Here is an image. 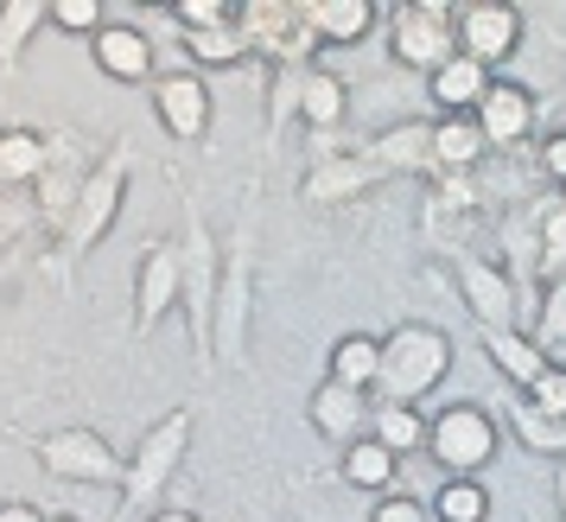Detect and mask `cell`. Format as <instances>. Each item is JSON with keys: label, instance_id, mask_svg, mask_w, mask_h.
<instances>
[{"label": "cell", "instance_id": "obj_34", "mask_svg": "<svg viewBox=\"0 0 566 522\" xmlns=\"http://www.w3.org/2000/svg\"><path fill=\"white\" fill-rule=\"evenodd\" d=\"M300 77L306 71H268V134H281L300 115Z\"/></svg>", "mask_w": 566, "mask_h": 522}, {"label": "cell", "instance_id": "obj_11", "mask_svg": "<svg viewBox=\"0 0 566 522\" xmlns=\"http://www.w3.org/2000/svg\"><path fill=\"white\" fill-rule=\"evenodd\" d=\"M90 166H96V154L83 147V134H52L45 173H39V185H32V210H39V230H52V236H57L64 210H71V198H77V185L90 179Z\"/></svg>", "mask_w": 566, "mask_h": 522}, {"label": "cell", "instance_id": "obj_16", "mask_svg": "<svg viewBox=\"0 0 566 522\" xmlns=\"http://www.w3.org/2000/svg\"><path fill=\"white\" fill-rule=\"evenodd\" d=\"M382 179H433V122H388L357 147Z\"/></svg>", "mask_w": 566, "mask_h": 522}, {"label": "cell", "instance_id": "obj_12", "mask_svg": "<svg viewBox=\"0 0 566 522\" xmlns=\"http://www.w3.org/2000/svg\"><path fill=\"white\" fill-rule=\"evenodd\" d=\"M154 115H159V128L172 134V140L205 147L217 96H210V83L198 77V71H166V77H154Z\"/></svg>", "mask_w": 566, "mask_h": 522}, {"label": "cell", "instance_id": "obj_20", "mask_svg": "<svg viewBox=\"0 0 566 522\" xmlns=\"http://www.w3.org/2000/svg\"><path fill=\"white\" fill-rule=\"evenodd\" d=\"M344 115H350V83L337 77L332 64H312L306 77H300V122H306L318 140H332L344 128Z\"/></svg>", "mask_w": 566, "mask_h": 522}, {"label": "cell", "instance_id": "obj_26", "mask_svg": "<svg viewBox=\"0 0 566 522\" xmlns=\"http://www.w3.org/2000/svg\"><path fill=\"white\" fill-rule=\"evenodd\" d=\"M395 471H401V459H395V452H382L369 434H363L357 446H344V452H337V478H344L350 491L388 497V491H395Z\"/></svg>", "mask_w": 566, "mask_h": 522}, {"label": "cell", "instance_id": "obj_17", "mask_svg": "<svg viewBox=\"0 0 566 522\" xmlns=\"http://www.w3.org/2000/svg\"><path fill=\"white\" fill-rule=\"evenodd\" d=\"M166 313H179V242H147L134 268V332H159Z\"/></svg>", "mask_w": 566, "mask_h": 522}, {"label": "cell", "instance_id": "obj_32", "mask_svg": "<svg viewBox=\"0 0 566 522\" xmlns=\"http://www.w3.org/2000/svg\"><path fill=\"white\" fill-rule=\"evenodd\" d=\"M103 20H108L103 0H45V27L71 32V39H83V45L103 32Z\"/></svg>", "mask_w": 566, "mask_h": 522}, {"label": "cell", "instance_id": "obj_23", "mask_svg": "<svg viewBox=\"0 0 566 522\" xmlns=\"http://www.w3.org/2000/svg\"><path fill=\"white\" fill-rule=\"evenodd\" d=\"M484 90H490V71L478 64V58H464V52H452L433 77H427L433 115H471V108L484 103Z\"/></svg>", "mask_w": 566, "mask_h": 522}, {"label": "cell", "instance_id": "obj_37", "mask_svg": "<svg viewBox=\"0 0 566 522\" xmlns=\"http://www.w3.org/2000/svg\"><path fill=\"white\" fill-rule=\"evenodd\" d=\"M32 223H39V210H32V191H0V249H7V242H20Z\"/></svg>", "mask_w": 566, "mask_h": 522}, {"label": "cell", "instance_id": "obj_7", "mask_svg": "<svg viewBox=\"0 0 566 522\" xmlns=\"http://www.w3.org/2000/svg\"><path fill=\"white\" fill-rule=\"evenodd\" d=\"M217 281H223V242L210 236L198 210H185V242H179V313L191 325V344L210 364V306H217Z\"/></svg>", "mask_w": 566, "mask_h": 522}, {"label": "cell", "instance_id": "obj_41", "mask_svg": "<svg viewBox=\"0 0 566 522\" xmlns=\"http://www.w3.org/2000/svg\"><path fill=\"white\" fill-rule=\"evenodd\" d=\"M147 522H198V516H191V510H179V503H166V510H154Z\"/></svg>", "mask_w": 566, "mask_h": 522}, {"label": "cell", "instance_id": "obj_40", "mask_svg": "<svg viewBox=\"0 0 566 522\" xmlns=\"http://www.w3.org/2000/svg\"><path fill=\"white\" fill-rule=\"evenodd\" d=\"M0 522H45V510L32 497H0Z\"/></svg>", "mask_w": 566, "mask_h": 522}, {"label": "cell", "instance_id": "obj_35", "mask_svg": "<svg viewBox=\"0 0 566 522\" xmlns=\"http://www.w3.org/2000/svg\"><path fill=\"white\" fill-rule=\"evenodd\" d=\"M522 401H528V408H541L547 420H566V364H547V369H541Z\"/></svg>", "mask_w": 566, "mask_h": 522}, {"label": "cell", "instance_id": "obj_8", "mask_svg": "<svg viewBox=\"0 0 566 522\" xmlns=\"http://www.w3.org/2000/svg\"><path fill=\"white\" fill-rule=\"evenodd\" d=\"M452 45L478 58L490 77H503V64H515V52L528 45V13L510 0H464L452 13Z\"/></svg>", "mask_w": 566, "mask_h": 522}, {"label": "cell", "instance_id": "obj_9", "mask_svg": "<svg viewBox=\"0 0 566 522\" xmlns=\"http://www.w3.org/2000/svg\"><path fill=\"white\" fill-rule=\"evenodd\" d=\"M32 459L52 471L57 484H103V491L122 484V452L96 427H52V434L32 440Z\"/></svg>", "mask_w": 566, "mask_h": 522}, {"label": "cell", "instance_id": "obj_10", "mask_svg": "<svg viewBox=\"0 0 566 522\" xmlns=\"http://www.w3.org/2000/svg\"><path fill=\"white\" fill-rule=\"evenodd\" d=\"M471 122H478V134H484L490 154H522V147L535 140V128H541V96H535V83H522V77H490L484 103L471 108Z\"/></svg>", "mask_w": 566, "mask_h": 522}, {"label": "cell", "instance_id": "obj_28", "mask_svg": "<svg viewBox=\"0 0 566 522\" xmlns=\"http://www.w3.org/2000/svg\"><path fill=\"white\" fill-rule=\"evenodd\" d=\"M179 45H185V58L198 64V77H205V71H242V64H255V58H249V39L235 32V20L230 27H210V32H179Z\"/></svg>", "mask_w": 566, "mask_h": 522}, {"label": "cell", "instance_id": "obj_31", "mask_svg": "<svg viewBox=\"0 0 566 522\" xmlns=\"http://www.w3.org/2000/svg\"><path fill=\"white\" fill-rule=\"evenodd\" d=\"M510 427H515V440L528 446V452L554 459V466L566 459V420H547L541 408H528L522 395H510Z\"/></svg>", "mask_w": 566, "mask_h": 522}, {"label": "cell", "instance_id": "obj_14", "mask_svg": "<svg viewBox=\"0 0 566 522\" xmlns=\"http://www.w3.org/2000/svg\"><path fill=\"white\" fill-rule=\"evenodd\" d=\"M459 300L471 306L478 332H515V281L490 255H452Z\"/></svg>", "mask_w": 566, "mask_h": 522}, {"label": "cell", "instance_id": "obj_38", "mask_svg": "<svg viewBox=\"0 0 566 522\" xmlns=\"http://www.w3.org/2000/svg\"><path fill=\"white\" fill-rule=\"evenodd\" d=\"M535 173L554 185V191H566V128H554V134L535 140Z\"/></svg>", "mask_w": 566, "mask_h": 522}, {"label": "cell", "instance_id": "obj_19", "mask_svg": "<svg viewBox=\"0 0 566 522\" xmlns=\"http://www.w3.org/2000/svg\"><path fill=\"white\" fill-rule=\"evenodd\" d=\"M306 420L312 434L325 446H357L363 434H369V395L363 389H344V383H318V389L306 395Z\"/></svg>", "mask_w": 566, "mask_h": 522}, {"label": "cell", "instance_id": "obj_43", "mask_svg": "<svg viewBox=\"0 0 566 522\" xmlns=\"http://www.w3.org/2000/svg\"><path fill=\"white\" fill-rule=\"evenodd\" d=\"M45 522H83V516H45Z\"/></svg>", "mask_w": 566, "mask_h": 522}, {"label": "cell", "instance_id": "obj_2", "mask_svg": "<svg viewBox=\"0 0 566 522\" xmlns=\"http://www.w3.org/2000/svg\"><path fill=\"white\" fill-rule=\"evenodd\" d=\"M376 344H382V364H376V389L369 395H382L388 408H420L452 376V357H459L452 332H439L427 319H408V325L382 332Z\"/></svg>", "mask_w": 566, "mask_h": 522}, {"label": "cell", "instance_id": "obj_13", "mask_svg": "<svg viewBox=\"0 0 566 522\" xmlns=\"http://www.w3.org/2000/svg\"><path fill=\"white\" fill-rule=\"evenodd\" d=\"M376 185H382V173H376L357 147H337V154H325V159H312L306 166L300 198H306L312 210H344V205H363Z\"/></svg>", "mask_w": 566, "mask_h": 522}, {"label": "cell", "instance_id": "obj_29", "mask_svg": "<svg viewBox=\"0 0 566 522\" xmlns=\"http://www.w3.org/2000/svg\"><path fill=\"white\" fill-rule=\"evenodd\" d=\"M39 27H45V0H0V77L20 71V58L39 39Z\"/></svg>", "mask_w": 566, "mask_h": 522}, {"label": "cell", "instance_id": "obj_18", "mask_svg": "<svg viewBox=\"0 0 566 522\" xmlns=\"http://www.w3.org/2000/svg\"><path fill=\"white\" fill-rule=\"evenodd\" d=\"M300 20L318 39V52H350L369 45L382 27V0H300Z\"/></svg>", "mask_w": 566, "mask_h": 522}, {"label": "cell", "instance_id": "obj_42", "mask_svg": "<svg viewBox=\"0 0 566 522\" xmlns=\"http://www.w3.org/2000/svg\"><path fill=\"white\" fill-rule=\"evenodd\" d=\"M554 503H560V522H566V459L554 466Z\"/></svg>", "mask_w": 566, "mask_h": 522}, {"label": "cell", "instance_id": "obj_30", "mask_svg": "<svg viewBox=\"0 0 566 522\" xmlns=\"http://www.w3.org/2000/svg\"><path fill=\"white\" fill-rule=\"evenodd\" d=\"M427 516L433 522H490V491L484 478H446L427 503Z\"/></svg>", "mask_w": 566, "mask_h": 522}, {"label": "cell", "instance_id": "obj_6", "mask_svg": "<svg viewBox=\"0 0 566 522\" xmlns=\"http://www.w3.org/2000/svg\"><path fill=\"white\" fill-rule=\"evenodd\" d=\"M427 459L446 478H484L496 459V415L484 401H446L427 415Z\"/></svg>", "mask_w": 566, "mask_h": 522}, {"label": "cell", "instance_id": "obj_4", "mask_svg": "<svg viewBox=\"0 0 566 522\" xmlns=\"http://www.w3.org/2000/svg\"><path fill=\"white\" fill-rule=\"evenodd\" d=\"M185 452H191V408H172V415H159L154 427L128 446L115 503H154V497H166L172 478H179V466H185Z\"/></svg>", "mask_w": 566, "mask_h": 522}, {"label": "cell", "instance_id": "obj_21", "mask_svg": "<svg viewBox=\"0 0 566 522\" xmlns=\"http://www.w3.org/2000/svg\"><path fill=\"white\" fill-rule=\"evenodd\" d=\"M45 154H52V134L45 128L7 122L0 128V191H32L39 173H45Z\"/></svg>", "mask_w": 566, "mask_h": 522}, {"label": "cell", "instance_id": "obj_24", "mask_svg": "<svg viewBox=\"0 0 566 522\" xmlns=\"http://www.w3.org/2000/svg\"><path fill=\"white\" fill-rule=\"evenodd\" d=\"M376 364H382V344H376V332H344V338H332V351H325V383H344V389H376Z\"/></svg>", "mask_w": 566, "mask_h": 522}, {"label": "cell", "instance_id": "obj_5", "mask_svg": "<svg viewBox=\"0 0 566 522\" xmlns=\"http://www.w3.org/2000/svg\"><path fill=\"white\" fill-rule=\"evenodd\" d=\"M452 0H395L382 7V45L388 58L401 64V71H420V77H433L446 58L459 52L452 45Z\"/></svg>", "mask_w": 566, "mask_h": 522}, {"label": "cell", "instance_id": "obj_3", "mask_svg": "<svg viewBox=\"0 0 566 522\" xmlns=\"http://www.w3.org/2000/svg\"><path fill=\"white\" fill-rule=\"evenodd\" d=\"M249 306H255V249H249V223H242L223 249V281H217V306H210V364H249Z\"/></svg>", "mask_w": 566, "mask_h": 522}, {"label": "cell", "instance_id": "obj_27", "mask_svg": "<svg viewBox=\"0 0 566 522\" xmlns=\"http://www.w3.org/2000/svg\"><path fill=\"white\" fill-rule=\"evenodd\" d=\"M369 440L408 459V452H427V408H388V401H369Z\"/></svg>", "mask_w": 566, "mask_h": 522}, {"label": "cell", "instance_id": "obj_25", "mask_svg": "<svg viewBox=\"0 0 566 522\" xmlns=\"http://www.w3.org/2000/svg\"><path fill=\"white\" fill-rule=\"evenodd\" d=\"M484 357L496 364V376H503L510 389H522V395H528V383H535L541 369L554 364L547 351H535L528 332H484Z\"/></svg>", "mask_w": 566, "mask_h": 522}, {"label": "cell", "instance_id": "obj_36", "mask_svg": "<svg viewBox=\"0 0 566 522\" xmlns=\"http://www.w3.org/2000/svg\"><path fill=\"white\" fill-rule=\"evenodd\" d=\"M172 20H179V32H210V27H230L235 7L230 0H172Z\"/></svg>", "mask_w": 566, "mask_h": 522}, {"label": "cell", "instance_id": "obj_22", "mask_svg": "<svg viewBox=\"0 0 566 522\" xmlns=\"http://www.w3.org/2000/svg\"><path fill=\"white\" fill-rule=\"evenodd\" d=\"M484 134L471 115H433V173H452V179H471V173H484Z\"/></svg>", "mask_w": 566, "mask_h": 522}, {"label": "cell", "instance_id": "obj_39", "mask_svg": "<svg viewBox=\"0 0 566 522\" xmlns=\"http://www.w3.org/2000/svg\"><path fill=\"white\" fill-rule=\"evenodd\" d=\"M369 522H433V516H427V503H420V497L388 491V497H376V510H369Z\"/></svg>", "mask_w": 566, "mask_h": 522}, {"label": "cell", "instance_id": "obj_15", "mask_svg": "<svg viewBox=\"0 0 566 522\" xmlns=\"http://www.w3.org/2000/svg\"><path fill=\"white\" fill-rule=\"evenodd\" d=\"M90 58L108 83H154L159 77V52H154V32L134 27V20H115L108 13L103 32L90 39Z\"/></svg>", "mask_w": 566, "mask_h": 522}, {"label": "cell", "instance_id": "obj_1", "mask_svg": "<svg viewBox=\"0 0 566 522\" xmlns=\"http://www.w3.org/2000/svg\"><path fill=\"white\" fill-rule=\"evenodd\" d=\"M128 179H134V154H128V147H108V154H96L90 179L77 185V198H71V210H64V223H57V236H52L45 274L71 281L83 261L96 255V242L115 230V217H122V205H128Z\"/></svg>", "mask_w": 566, "mask_h": 522}, {"label": "cell", "instance_id": "obj_33", "mask_svg": "<svg viewBox=\"0 0 566 522\" xmlns=\"http://www.w3.org/2000/svg\"><path fill=\"white\" fill-rule=\"evenodd\" d=\"M535 351L554 357V344H566V274H554L547 288H541V313H535Z\"/></svg>", "mask_w": 566, "mask_h": 522}]
</instances>
